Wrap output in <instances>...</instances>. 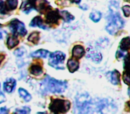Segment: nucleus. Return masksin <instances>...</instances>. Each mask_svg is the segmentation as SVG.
Masks as SVG:
<instances>
[{"label":"nucleus","instance_id":"obj_1","mask_svg":"<svg viewBox=\"0 0 130 114\" xmlns=\"http://www.w3.org/2000/svg\"><path fill=\"white\" fill-rule=\"evenodd\" d=\"M78 114H99L98 103L93 102L88 95H81L76 98Z\"/></svg>","mask_w":130,"mask_h":114},{"label":"nucleus","instance_id":"obj_2","mask_svg":"<svg viewBox=\"0 0 130 114\" xmlns=\"http://www.w3.org/2000/svg\"><path fill=\"white\" fill-rule=\"evenodd\" d=\"M42 86L47 91L52 93H61L68 87L67 81L56 80L47 75L42 82Z\"/></svg>","mask_w":130,"mask_h":114},{"label":"nucleus","instance_id":"obj_3","mask_svg":"<svg viewBox=\"0 0 130 114\" xmlns=\"http://www.w3.org/2000/svg\"><path fill=\"white\" fill-rule=\"evenodd\" d=\"M110 11L109 23L106 27V29L109 34L114 35L123 27L124 21L118 12L114 11L113 9L111 8Z\"/></svg>","mask_w":130,"mask_h":114},{"label":"nucleus","instance_id":"obj_4","mask_svg":"<svg viewBox=\"0 0 130 114\" xmlns=\"http://www.w3.org/2000/svg\"><path fill=\"white\" fill-rule=\"evenodd\" d=\"M49 105V110L54 114L65 113L69 111L71 107L70 101L60 98H51Z\"/></svg>","mask_w":130,"mask_h":114},{"label":"nucleus","instance_id":"obj_5","mask_svg":"<svg viewBox=\"0 0 130 114\" xmlns=\"http://www.w3.org/2000/svg\"><path fill=\"white\" fill-rule=\"evenodd\" d=\"M66 54L61 51H56L51 52L49 55L48 64L56 69H64L60 64L63 63Z\"/></svg>","mask_w":130,"mask_h":114},{"label":"nucleus","instance_id":"obj_6","mask_svg":"<svg viewBox=\"0 0 130 114\" xmlns=\"http://www.w3.org/2000/svg\"><path fill=\"white\" fill-rule=\"evenodd\" d=\"M9 27L13 34L15 35H20L24 36L27 34V31L25 28L24 24L16 18L12 19L10 22Z\"/></svg>","mask_w":130,"mask_h":114},{"label":"nucleus","instance_id":"obj_7","mask_svg":"<svg viewBox=\"0 0 130 114\" xmlns=\"http://www.w3.org/2000/svg\"><path fill=\"white\" fill-rule=\"evenodd\" d=\"M61 18L57 9L50 10L45 15V23L48 24H58L59 20Z\"/></svg>","mask_w":130,"mask_h":114},{"label":"nucleus","instance_id":"obj_8","mask_svg":"<svg viewBox=\"0 0 130 114\" xmlns=\"http://www.w3.org/2000/svg\"><path fill=\"white\" fill-rule=\"evenodd\" d=\"M37 1H26L22 2L20 7V9L25 14H29L32 10H35L37 11V7L36 5Z\"/></svg>","mask_w":130,"mask_h":114},{"label":"nucleus","instance_id":"obj_9","mask_svg":"<svg viewBox=\"0 0 130 114\" xmlns=\"http://www.w3.org/2000/svg\"><path fill=\"white\" fill-rule=\"evenodd\" d=\"M16 81L13 78H8L3 84L4 90L8 93H11L15 89Z\"/></svg>","mask_w":130,"mask_h":114},{"label":"nucleus","instance_id":"obj_10","mask_svg":"<svg viewBox=\"0 0 130 114\" xmlns=\"http://www.w3.org/2000/svg\"><path fill=\"white\" fill-rule=\"evenodd\" d=\"M84 54V49L81 45H76L72 49V57L76 59L81 58Z\"/></svg>","mask_w":130,"mask_h":114},{"label":"nucleus","instance_id":"obj_11","mask_svg":"<svg viewBox=\"0 0 130 114\" xmlns=\"http://www.w3.org/2000/svg\"><path fill=\"white\" fill-rule=\"evenodd\" d=\"M67 65L69 71L73 73L79 68V63L76 59L71 58L68 60Z\"/></svg>","mask_w":130,"mask_h":114},{"label":"nucleus","instance_id":"obj_12","mask_svg":"<svg viewBox=\"0 0 130 114\" xmlns=\"http://www.w3.org/2000/svg\"><path fill=\"white\" fill-rule=\"evenodd\" d=\"M29 26L31 27H38L43 29H46L47 27L43 24V19L39 16L34 17L30 21L29 23Z\"/></svg>","mask_w":130,"mask_h":114},{"label":"nucleus","instance_id":"obj_13","mask_svg":"<svg viewBox=\"0 0 130 114\" xmlns=\"http://www.w3.org/2000/svg\"><path fill=\"white\" fill-rule=\"evenodd\" d=\"M29 72L36 76H38L41 75L43 71L42 66L39 64H32L29 68Z\"/></svg>","mask_w":130,"mask_h":114},{"label":"nucleus","instance_id":"obj_14","mask_svg":"<svg viewBox=\"0 0 130 114\" xmlns=\"http://www.w3.org/2000/svg\"><path fill=\"white\" fill-rule=\"evenodd\" d=\"M51 9V6L46 1H43L42 2H41L39 4L38 7H37V11L39 12L41 14H44V13L45 12L47 13Z\"/></svg>","mask_w":130,"mask_h":114},{"label":"nucleus","instance_id":"obj_15","mask_svg":"<svg viewBox=\"0 0 130 114\" xmlns=\"http://www.w3.org/2000/svg\"><path fill=\"white\" fill-rule=\"evenodd\" d=\"M19 43V41L17 36L14 34L8 37L7 40V46L9 49H12L18 45Z\"/></svg>","mask_w":130,"mask_h":114},{"label":"nucleus","instance_id":"obj_16","mask_svg":"<svg viewBox=\"0 0 130 114\" xmlns=\"http://www.w3.org/2000/svg\"><path fill=\"white\" fill-rule=\"evenodd\" d=\"M49 53V51L45 49H39L30 54L32 57L35 58H46Z\"/></svg>","mask_w":130,"mask_h":114},{"label":"nucleus","instance_id":"obj_17","mask_svg":"<svg viewBox=\"0 0 130 114\" xmlns=\"http://www.w3.org/2000/svg\"><path fill=\"white\" fill-rule=\"evenodd\" d=\"M120 49L122 51H125L130 49V37L123 38L120 43Z\"/></svg>","mask_w":130,"mask_h":114},{"label":"nucleus","instance_id":"obj_18","mask_svg":"<svg viewBox=\"0 0 130 114\" xmlns=\"http://www.w3.org/2000/svg\"><path fill=\"white\" fill-rule=\"evenodd\" d=\"M87 57L91 59L94 62L96 63H99L102 59V56L101 53L97 51L90 52Z\"/></svg>","mask_w":130,"mask_h":114},{"label":"nucleus","instance_id":"obj_19","mask_svg":"<svg viewBox=\"0 0 130 114\" xmlns=\"http://www.w3.org/2000/svg\"><path fill=\"white\" fill-rule=\"evenodd\" d=\"M120 73L117 70H114L111 74V82L113 85H118L120 83Z\"/></svg>","mask_w":130,"mask_h":114},{"label":"nucleus","instance_id":"obj_20","mask_svg":"<svg viewBox=\"0 0 130 114\" xmlns=\"http://www.w3.org/2000/svg\"><path fill=\"white\" fill-rule=\"evenodd\" d=\"M27 40L35 45H37L40 40V32L38 31L32 32L28 36Z\"/></svg>","mask_w":130,"mask_h":114},{"label":"nucleus","instance_id":"obj_21","mask_svg":"<svg viewBox=\"0 0 130 114\" xmlns=\"http://www.w3.org/2000/svg\"><path fill=\"white\" fill-rule=\"evenodd\" d=\"M18 93L26 102H29L31 99V96L30 94L23 88H20L18 89Z\"/></svg>","mask_w":130,"mask_h":114},{"label":"nucleus","instance_id":"obj_22","mask_svg":"<svg viewBox=\"0 0 130 114\" xmlns=\"http://www.w3.org/2000/svg\"><path fill=\"white\" fill-rule=\"evenodd\" d=\"M60 15L63 20L65 22H70V21L74 20L75 17L72 14H71L67 11H62L60 12Z\"/></svg>","mask_w":130,"mask_h":114},{"label":"nucleus","instance_id":"obj_23","mask_svg":"<svg viewBox=\"0 0 130 114\" xmlns=\"http://www.w3.org/2000/svg\"><path fill=\"white\" fill-rule=\"evenodd\" d=\"M30 111L31 109L29 107L24 106L16 108L12 114H30Z\"/></svg>","mask_w":130,"mask_h":114},{"label":"nucleus","instance_id":"obj_24","mask_svg":"<svg viewBox=\"0 0 130 114\" xmlns=\"http://www.w3.org/2000/svg\"><path fill=\"white\" fill-rule=\"evenodd\" d=\"M102 17V14L100 12L94 11L90 14V19L94 22H99Z\"/></svg>","mask_w":130,"mask_h":114},{"label":"nucleus","instance_id":"obj_25","mask_svg":"<svg viewBox=\"0 0 130 114\" xmlns=\"http://www.w3.org/2000/svg\"><path fill=\"white\" fill-rule=\"evenodd\" d=\"M6 6L8 11L15 10L18 5V1H6Z\"/></svg>","mask_w":130,"mask_h":114},{"label":"nucleus","instance_id":"obj_26","mask_svg":"<svg viewBox=\"0 0 130 114\" xmlns=\"http://www.w3.org/2000/svg\"><path fill=\"white\" fill-rule=\"evenodd\" d=\"M122 79L125 84L130 86V71L124 70L123 71Z\"/></svg>","mask_w":130,"mask_h":114},{"label":"nucleus","instance_id":"obj_27","mask_svg":"<svg viewBox=\"0 0 130 114\" xmlns=\"http://www.w3.org/2000/svg\"><path fill=\"white\" fill-rule=\"evenodd\" d=\"M124 68L125 70L130 71V53H128L124 59Z\"/></svg>","mask_w":130,"mask_h":114},{"label":"nucleus","instance_id":"obj_28","mask_svg":"<svg viewBox=\"0 0 130 114\" xmlns=\"http://www.w3.org/2000/svg\"><path fill=\"white\" fill-rule=\"evenodd\" d=\"M8 12L6 2L0 1V14L5 15Z\"/></svg>","mask_w":130,"mask_h":114},{"label":"nucleus","instance_id":"obj_29","mask_svg":"<svg viewBox=\"0 0 130 114\" xmlns=\"http://www.w3.org/2000/svg\"><path fill=\"white\" fill-rule=\"evenodd\" d=\"M124 15L126 17H129L130 16V6L128 5H125L122 8Z\"/></svg>","mask_w":130,"mask_h":114},{"label":"nucleus","instance_id":"obj_30","mask_svg":"<svg viewBox=\"0 0 130 114\" xmlns=\"http://www.w3.org/2000/svg\"><path fill=\"white\" fill-rule=\"evenodd\" d=\"M23 51L22 50H21L20 48L16 49L15 51V52H14V54H15L16 56H19V57L22 56L23 55Z\"/></svg>","mask_w":130,"mask_h":114},{"label":"nucleus","instance_id":"obj_31","mask_svg":"<svg viewBox=\"0 0 130 114\" xmlns=\"http://www.w3.org/2000/svg\"><path fill=\"white\" fill-rule=\"evenodd\" d=\"M9 110L6 107L0 108V114H8Z\"/></svg>","mask_w":130,"mask_h":114},{"label":"nucleus","instance_id":"obj_32","mask_svg":"<svg viewBox=\"0 0 130 114\" xmlns=\"http://www.w3.org/2000/svg\"><path fill=\"white\" fill-rule=\"evenodd\" d=\"M123 54L121 51H118L117 52V53L116 54V57L117 58H120L122 57H123Z\"/></svg>","mask_w":130,"mask_h":114},{"label":"nucleus","instance_id":"obj_33","mask_svg":"<svg viewBox=\"0 0 130 114\" xmlns=\"http://www.w3.org/2000/svg\"><path fill=\"white\" fill-rule=\"evenodd\" d=\"M5 56L3 54H0V64L2 62V61L5 59Z\"/></svg>","mask_w":130,"mask_h":114},{"label":"nucleus","instance_id":"obj_34","mask_svg":"<svg viewBox=\"0 0 130 114\" xmlns=\"http://www.w3.org/2000/svg\"><path fill=\"white\" fill-rule=\"evenodd\" d=\"M2 27V24L0 23V28H1ZM2 38H3V34H2V33L1 32H0V40L2 39Z\"/></svg>","mask_w":130,"mask_h":114},{"label":"nucleus","instance_id":"obj_35","mask_svg":"<svg viewBox=\"0 0 130 114\" xmlns=\"http://www.w3.org/2000/svg\"><path fill=\"white\" fill-rule=\"evenodd\" d=\"M71 2L72 3H75L76 4H79L81 2V1H71Z\"/></svg>","mask_w":130,"mask_h":114},{"label":"nucleus","instance_id":"obj_36","mask_svg":"<svg viewBox=\"0 0 130 114\" xmlns=\"http://www.w3.org/2000/svg\"><path fill=\"white\" fill-rule=\"evenodd\" d=\"M37 114H47V112L45 111V112H38L37 113Z\"/></svg>","mask_w":130,"mask_h":114},{"label":"nucleus","instance_id":"obj_37","mask_svg":"<svg viewBox=\"0 0 130 114\" xmlns=\"http://www.w3.org/2000/svg\"><path fill=\"white\" fill-rule=\"evenodd\" d=\"M128 94L130 97V87L128 88Z\"/></svg>","mask_w":130,"mask_h":114},{"label":"nucleus","instance_id":"obj_38","mask_svg":"<svg viewBox=\"0 0 130 114\" xmlns=\"http://www.w3.org/2000/svg\"><path fill=\"white\" fill-rule=\"evenodd\" d=\"M127 105L129 108V110H130V102H127Z\"/></svg>","mask_w":130,"mask_h":114},{"label":"nucleus","instance_id":"obj_39","mask_svg":"<svg viewBox=\"0 0 130 114\" xmlns=\"http://www.w3.org/2000/svg\"><path fill=\"white\" fill-rule=\"evenodd\" d=\"M2 93H3V92L1 91V84H0V94H2Z\"/></svg>","mask_w":130,"mask_h":114},{"label":"nucleus","instance_id":"obj_40","mask_svg":"<svg viewBox=\"0 0 130 114\" xmlns=\"http://www.w3.org/2000/svg\"><path fill=\"white\" fill-rule=\"evenodd\" d=\"M129 1V2H130V1Z\"/></svg>","mask_w":130,"mask_h":114}]
</instances>
